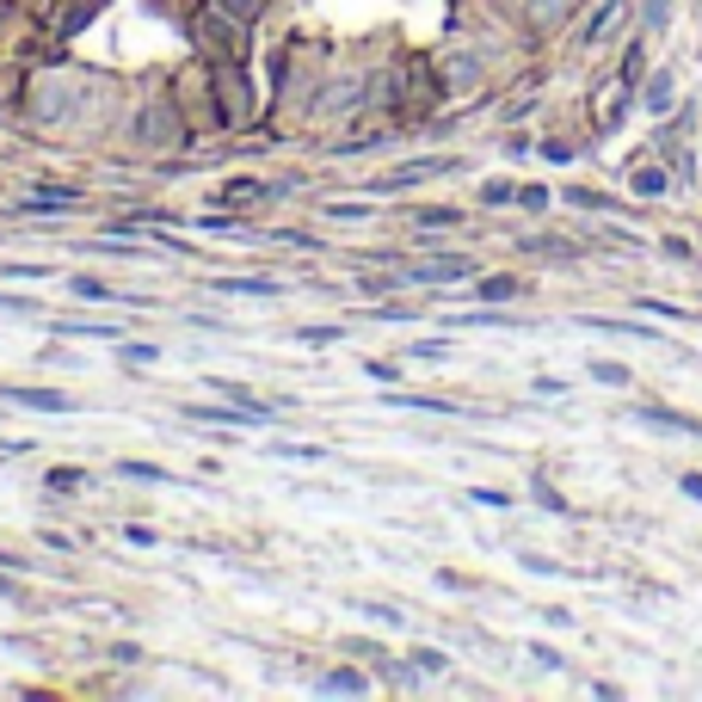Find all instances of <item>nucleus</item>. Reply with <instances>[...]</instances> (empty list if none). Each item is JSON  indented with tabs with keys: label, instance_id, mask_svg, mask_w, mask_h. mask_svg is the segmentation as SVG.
Returning <instances> with one entry per match:
<instances>
[{
	"label": "nucleus",
	"instance_id": "obj_1",
	"mask_svg": "<svg viewBox=\"0 0 702 702\" xmlns=\"http://www.w3.org/2000/svg\"><path fill=\"white\" fill-rule=\"evenodd\" d=\"M468 160L463 155H419V160H401V167H388L383 179H358L370 198H395V191H413L425 186V179H437V172H463Z\"/></svg>",
	"mask_w": 702,
	"mask_h": 702
},
{
	"label": "nucleus",
	"instance_id": "obj_2",
	"mask_svg": "<svg viewBox=\"0 0 702 702\" xmlns=\"http://www.w3.org/2000/svg\"><path fill=\"white\" fill-rule=\"evenodd\" d=\"M635 31V0H597L592 19L580 26V50H610Z\"/></svg>",
	"mask_w": 702,
	"mask_h": 702
},
{
	"label": "nucleus",
	"instance_id": "obj_3",
	"mask_svg": "<svg viewBox=\"0 0 702 702\" xmlns=\"http://www.w3.org/2000/svg\"><path fill=\"white\" fill-rule=\"evenodd\" d=\"M623 179H629V198H635V204H665V198L678 191L672 167H665V160L653 155V148H647V155H635V160H629V172H623Z\"/></svg>",
	"mask_w": 702,
	"mask_h": 702
},
{
	"label": "nucleus",
	"instance_id": "obj_4",
	"mask_svg": "<svg viewBox=\"0 0 702 702\" xmlns=\"http://www.w3.org/2000/svg\"><path fill=\"white\" fill-rule=\"evenodd\" d=\"M580 327L592 333H610V339H635V345H653V352H678L665 327H647V315H580Z\"/></svg>",
	"mask_w": 702,
	"mask_h": 702
},
{
	"label": "nucleus",
	"instance_id": "obj_5",
	"mask_svg": "<svg viewBox=\"0 0 702 702\" xmlns=\"http://www.w3.org/2000/svg\"><path fill=\"white\" fill-rule=\"evenodd\" d=\"M647 68H653V38H641V31H629L623 38V50H616V62H610V87H635L641 93V80H647Z\"/></svg>",
	"mask_w": 702,
	"mask_h": 702
},
{
	"label": "nucleus",
	"instance_id": "obj_6",
	"mask_svg": "<svg viewBox=\"0 0 702 702\" xmlns=\"http://www.w3.org/2000/svg\"><path fill=\"white\" fill-rule=\"evenodd\" d=\"M555 198L580 216H641L635 198H616V191H597V186H561Z\"/></svg>",
	"mask_w": 702,
	"mask_h": 702
},
{
	"label": "nucleus",
	"instance_id": "obj_7",
	"mask_svg": "<svg viewBox=\"0 0 702 702\" xmlns=\"http://www.w3.org/2000/svg\"><path fill=\"white\" fill-rule=\"evenodd\" d=\"M573 13H580V0H524V26H531L536 43L561 38L573 26Z\"/></svg>",
	"mask_w": 702,
	"mask_h": 702
},
{
	"label": "nucleus",
	"instance_id": "obj_8",
	"mask_svg": "<svg viewBox=\"0 0 702 702\" xmlns=\"http://www.w3.org/2000/svg\"><path fill=\"white\" fill-rule=\"evenodd\" d=\"M678 99H684V93H678V68H665V62L647 68V80H641V111L660 123L665 111H678Z\"/></svg>",
	"mask_w": 702,
	"mask_h": 702
},
{
	"label": "nucleus",
	"instance_id": "obj_9",
	"mask_svg": "<svg viewBox=\"0 0 702 702\" xmlns=\"http://www.w3.org/2000/svg\"><path fill=\"white\" fill-rule=\"evenodd\" d=\"M468 296H475V303L505 308V303H524V296H531V278H517V271H481Z\"/></svg>",
	"mask_w": 702,
	"mask_h": 702
},
{
	"label": "nucleus",
	"instance_id": "obj_10",
	"mask_svg": "<svg viewBox=\"0 0 702 702\" xmlns=\"http://www.w3.org/2000/svg\"><path fill=\"white\" fill-rule=\"evenodd\" d=\"M383 401L401 413H437V419H456V413H463V401H451V395H401V388H383Z\"/></svg>",
	"mask_w": 702,
	"mask_h": 702
},
{
	"label": "nucleus",
	"instance_id": "obj_11",
	"mask_svg": "<svg viewBox=\"0 0 702 702\" xmlns=\"http://www.w3.org/2000/svg\"><path fill=\"white\" fill-rule=\"evenodd\" d=\"M629 308L647 315V320H678V327L696 320V308H690V303H672V296H653V290H635V296H629Z\"/></svg>",
	"mask_w": 702,
	"mask_h": 702
},
{
	"label": "nucleus",
	"instance_id": "obj_12",
	"mask_svg": "<svg viewBox=\"0 0 702 702\" xmlns=\"http://www.w3.org/2000/svg\"><path fill=\"white\" fill-rule=\"evenodd\" d=\"M672 19H678V0H635V31L641 38L660 43L665 31H672Z\"/></svg>",
	"mask_w": 702,
	"mask_h": 702
},
{
	"label": "nucleus",
	"instance_id": "obj_13",
	"mask_svg": "<svg viewBox=\"0 0 702 702\" xmlns=\"http://www.w3.org/2000/svg\"><path fill=\"white\" fill-rule=\"evenodd\" d=\"M7 401H19V407H31V413H75L80 407L62 388H7Z\"/></svg>",
	"mask_w": 702,
	"mask_h": 702
},
{
	"label": "nucleus",
	"instance_id": "obj_14",
	"mask_svg": "<svg viewBox=\"0 0 702 702\" xmlns=\"http://www.w3.org/2000/svg\"><path fill=\"white\" fill-rule=\"evenodd\" d=\"M585 376H592L597 388H616V395H629V388H635V370H629L623 358H585Z\"/></svg>",
	"mask_w": 702,
	"mask_h": 702
},
{
	"label": "nucleus",
	"instance_id": "obj_15",
	"mask_svg": "<svg viewBox=\"0 0 702 702\" xmlns=\"http://www.w3.org/2000/svg\"><path fill=\"white\" fill-rule=\"evenodd\" d=\"M413 228H425V235H444V228H463V210H456V204H425V210H413Z\"/></svg>",
	"mask_w": 702,
	"mask_h": 702
},
{
	"label": "nucleus",
	"instance_id": "obj_16",
	"mask_svg": "<svg viewBox=\"0 0 702 702\" xmlns=\"http://www.w3.org/2000/svg\"><path fill=\"white\" fill-rule=\"evenodd\" d=\"M320 690H333V696H370V678L352 672V665H333V672L320 678Z\"/></svg>",
	"mask_w": 702,
	"mask_h": 702
},
{
	"label": "nucleus",
	"instance_id": "obj_17",
	"mask_svg": "<svg viewBox=\"0 0 702 702\" xmlns=\"http://www.w3.org/2000/svg\"><path fill=\"white\" fill-rule=\"evenodd\" d=\"M517 567H524V573H536V580H585V573H573V567H561V561H548V555H536V548H517Z\"/></svg>",
	"mask_w": 702,
	"mask_h": 702
},
{
	"label": "nucleus",
	"instance_id": "obj_18",
	"mask_svg": "<svg viewBox=\"0 0 702 702\" xmlns=\"http://www.w3.org/2000/svg\"><path fill=\"white\" fill-rule=\"evenodd\" d=\"M536 155H543L548 167H573V160H580V136H543Z\"/></svg>",
	"mask_w": 702,
	"mask_h": 702
},
{
	"label": "nucleus",
	"instance_id": "obj_19",
	"mask_svg": "<svg viewBox=\"0 0 702 702\" xmlns=\"http://www.w3.org/2000/svg\"><path fill=\"white\" fill-rule=\"evenodd\" d=\"M531 500H536V505H543V512H548V517H567V512H573V505H567V493H555V487H548V481H543V475H536V481H531Z\"/></svg>",
	"mask_w": 702,
	"mask_h": 702
},
{
	"label": "nucleus",
	"instance_id": "obj_20",
	"mask_svg": "<svg viewBox=\"0 0 702 702\" xmlns=\"http://www.w3.org/2000/svg\"><path fill=\"white\" fill-rule=\"evenodd\" d=\"M223 290H235V296H284V284L278 278H223Z\"/></svg>",
	"mask_w": 702,
	"mask_h": 702
},
{
	"label": "nucleus",
	"instance_id": "obj_21",
	"mask_svg": "<svg viewBox=\"0 0 702 702\" xmlns=\"http://www.w3.org/2000/svg\"><path fill=\"white\" fill-rule=\"evenodd\" d=\"M481 204H487V210H505V204H517V179H487V186H481Z\"/></svg>",
	"mask_w": 702,
	"mask_h": 702
},
{
	"label": "nucleus",
	"instance_id": "obj_22",
	"mask_svg": "<svg viewBox=\"0 0 702 702\" xmlns=\"http://www.w3.org/2000/svg\"><path fill=\"white\" fill-rule=\"evenodd\" d=\"M407 358L413 364H444V358H451V339H413Z\"/></svg>",
	"mask_w": 702,
	"mask_h": 702
},
{
	"label": "nucleus",
	"instance_id": "obj_23",
	"mask_svg": "<svg viewBox=\"0 0 702 702\" xmlns=\"http://www.w3.org/2000/svg\"><path fill=\"white\" fill-rule=\"evenodd\" d=\"M118 475L123 481H148V487H167V481H172L160 463H118Z\"/></svg>",
	"mask_w": 702,
	"mask_h": 702
},
{
	"label": "nucleus",
	"instance_id": "obj_24",
	"mask_svg": "<svg viewBox=\"0 0 702 702\" xmlns=\"http://www.w3.org/2000/svg\"><path fill=\"white\" fill-rule=\"evenodd\" d=\"M407 660H413V672H432V678L451 672V653H437V647H413Z\"/></svg>",
	"mask_w": 702,
	"mask_h": 702
},
{
	"label": "nucleus",
	"instance_id": "obj_25",
	"mask_svg": "<svg viewBox=\"0 0 702 702\" xmlns=\"http://www.w3.org/2000/svg\"><path fill=\"white\" fill-rule=\"evenodd\" d=\"M548 204H555V191L548 186H517V210H531V216H543Z\"/></svg>",
	"mask_w": 702,
	"mask_h": 702
},
{
	"label": "nucleus",
	"instance_id": "obj_26",
	"mask_svg": "<svg viewBox=\"0 0 702 702\" xmlns=\"http://www.w3.org/2000/svg\"><path fill=\"white\" fill-rule=\"evenodd\" d=\"M364 376L376 388H401V364H383V358H364Z\"/></svg>",
	"mask_w": 702,
	"mask_h": 702
},
{
	"label": "nucleus",
	"instance_id": "obj_27",
	"mask_svg": "<svg viewBox=\"0 0 702 702\" xmlns=\"http://www.w3.org/2000/svg\"><path fill=\"white\" fill-rule=\"evenodd\" d=\"M191 228H204V235H247V223H240V216H198Z\"/></svg>",
	"mask_w": 702,
	"mask_h": 702
},
{
	"label": "nucleus",
	"instance_id": "obj_28",
	"mask_svg": "<svg viewBox=\"0 0 702 702\" xmlns=\"http://www.w3.org/2000/svg\"><path fill=\"white\" fill-rule=\"evenodd\" d=\"M468 500H475V505H487V512H512V493H505V487H475V493H468Z\"/></svg>",
	"mask_w": 702,
	"mask_h": 702
},
{
	"label": "nucleus",
	"instance_id": "obj_29",
	"mask_svg": "<svg viewBox=\"0 0 702 702\" xmlns=\"http://www.w3.org/2000/svg\"><path fill=\"white\" fill-rule=\"evenodd\" d=\"M68 290H75V296H87V303H111V296H118L111 284H99V278H75Z\"/></svg>",
	"mask_w": 702,
	"mask_h": 702
},
{
	"label": "nucleus",
	"instance_id": "obj_30",
	"mask_svg": "<svg viewBox=\"0 0 702 702\" xmlns=\"http://www.w3.org/2000/svg\"><path fill=\"white\" fill-rule=\"evenodd\" d=\"M296 339H303V345H339L345 327H296Z\"/></svg>",
	"mask_w": 702,
	"mask_h": 702
},
{
	"label": "nucleus",
	"instance_id": "obj_31",
	"mask_svg": "<svg viewBox=\"0 0 702 702\" xmlns=\"http://www.w3.org/2000/svg\"><path fill=\"white\" fill-rule=\"evenodd\" d=\"M358 610L370 616V623H388V629H401V610L395 604H370V597H358Z\"/></svg>",
	"mask_w": 702,
	"mask_h": 702
},
{
	"label": "nucleus",
	"instance_id": "obj_32",
	"mask_svg": "<svg viewBox=\"0 0 702 702\" xmlns=\"http://www.w3.org/2000/svg\"><path fill=\"white\" fill-rule=\"evenodd\" d=\"M531 388H536V395H548V401H567V395H573V383H567V376H536Z\"/></svg>",
	"mask_w": 702,
	"mask_h": 702
},
{
	"label": "nucleus",
	"instance_id": "obj_33",
	"mask_svg": "<svg viewBox=\"0 0 702 702\" xmlns=\"http://www.w3.org/2000/svg\"><path fill=\"white\" fill-rule=\"evenodd\" d=\"M524 653H531V660L543 665V672H567V660H561L555 647H543V641H531V647H524Z\"/></svg>",
	"mask_w": 702,
	"mask_h": 702
},
{
	"label": "nucleus",
	"instance_id": "obj_34",
	"mask_svg": "<svg viewBox=\"0 0 702 702\" xmlns=\"http://www.w3.org/2000/svg\"><path fill=\"white\" fill-rule=\"evenodd\" d=\"M660 253H665V259H684V266L696 259V247H690L684 235H660Z\"/></svg>",
	"mask_w": 702,
	"mask_h": 702
},
{
	"label": "nucleus",
	"instance_id": "obj_35",
	"mask_svg": "<svg viewBox=\"0 0 702 702\" xmlns=\"http://www.w3.org/2000/svg\"><path fill=\"white\" fill-rule=\"evenodd\" d=\"M253 198H266L259 179H235V186H228V204H253Z\"/></svg>",
	"mask_w": 702,
	"mask_h": 702
},
{
	"label": "nucleus",
	"instance_id": "obj_36",
	"mask_svg": "<svg viewBox=\"0 0 702 702\" xmlns=\"http://www.w3.org/2000/svg\"><path fill=\"white\" fill-rule=\"evenodd\" d=\"M678 493L702 505V468H678Z\"/></svg>",
	"mask_w": 702,
	"mask_h": 702
},
{
	"label": "nucleus",
	"instance_id": "obj_37",
	"mask_svg": "<svg viewBox=\"0 0 702 702\" xmlns=\"http://www.w3.org/2000/svg\"><path fill=\"white\" fill-rule=\"evenodd\" d=\"M327 216H333V223H364L370 204H327Z\"/></svg>",
	"mask_w": 702,
	"mask_h": 702
},
{
	"label": "nucleus",
	"instance_id": "obj_38",
	"mask_svg": "<svg viewBox=\"0 0 702 702\" xmlns=\"http://www.w3.org/2000/svg\"><path fill=\"white\" fill-rule=\"evenodd\" d=\"M118 358H123V364H155L160 352H155V345H123V339H118Z\"/></svg>",
	"mask_w": 702,
	"mask_h": 702
},
{
	"label": "nucleus",
	"instance_id": "obj_39",
	"mask_svg": "<svg viewBox=\"0 0 702 702\" xmlns=\"http://www.w3.org/2000/svg\"><path fill=\"white\" fill-rule=\"evenodd\" d=\"M43 481H50L56 493H75V487H80V468H50Z\"/></svg>",
	"mask_w": 702,
	"mask_h": 702
},
{
	"label": "nucleus",
	"instance_id": "obj_40",
	"mask_svg": "<svg viewBox=\"0 0 702 702\" xmlns=\"http://www.w3.org/2000/svg\"><path fill=\"white\" fill-rule=\"evenodd\" d=\"M0 278H26V284H38V278H50V266H0Z\"/></svg>",
	"mask_w": 702,
	"mask_h": 702
},
{
	"label": "nucleus",
	"instance_id": "obj_41",
	"mask_svg": "<svg viewBox=\"0 0 702 702\" xmlns=\"http://www.w3.org/2000/svg\"><path fill=\"white\" fill-rule=\"evenodd\" d=\"M531 136H524V130H512V136H505V155H512V160H524V155H531Z\"/></svg>",
	"mask_w": 702,
	"mask_h": 702
},
{
	"label": "nucleus",
	"instance_id": "obj_42",
	"mask_svg": "<svg viewBox=\"0 0 702 702\" xmlns=\"http://www.w3.org/2000/svg\"><path fill=\"white\" fill-rule=\"evenodd\" d=\"M585 690H592L597 702H616V696H623V684H604V678H597V684H585Z\"/></svg>",
	"mask_w": 702,
	"mask_h": 702
},
{
	"label": "nucleus",
	"instance_id": "obj_43",
	"mask_svg": "<svg viewBox=\"0 0 702 702\" xmlns=\"http://www.w3.org/2000/svg\"><path fill=\"white\" fill-rule=\"evenodd\" d=\"M0 315H31V303L26 296H0Z\"/></svg>",
	"mask_w": 702,
	"mask_h": 702
},
{
	"label": "nucleus",
	"instance_id": "obj_44",
	"mask_svg": "<svg viewBox=\"0 0 702 702\" xmlns=\"http://www.w3.org/2000/svg\"><path fill=\"white\" fill-rule=\"evenodd\" d=\"M696 7H702V0H696Z\"/></svg>",
	"mask_w": 702,
	"mask_h": 702
}]
</instances>
